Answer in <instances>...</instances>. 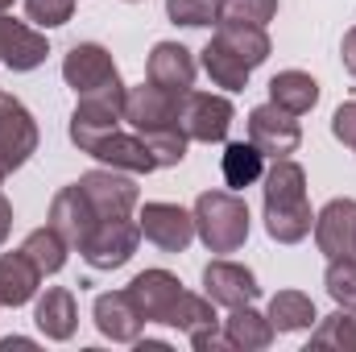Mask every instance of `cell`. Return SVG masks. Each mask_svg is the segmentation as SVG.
I'll use <instances>...</instances> for the list:
<instances>
[{
	"instance_id": "cell-17",
	"label": "cell",
	"mask_w": 356,
	"mask_h": 352,
	"mask_svg": "<svg viewBox=\"0 0 356 352\" xmlns=\"http://www.w3.org/2000/svg\"><path fill=\"white\" fill-rule=\"evenodd\" d=\"M46 54H50L46 33H38L25 21H13V17L0 13V63L8 71H33V67L46 63Z\"/></svg>"
},
{
	"instance_id": "cell-13",
	"label": "cell",
	"mask_w": 356,
	"mask_h": 352,
	"mask_svg": "<svg viewBox=\"0 0 356 352\" xmlns=\"http://www.w3.org/2000/svg\"><path fill=\"white\" fill-rule=\"evenodd\" d=\"M203 294H207L216 307L236 311V307H249V303L261 294V286H257V273H253L249 265L211 262L203 269Z\"/></svg>"
},
{
	"instance_id": "cell-32",
	"label": "cell",
	"mask_w": 356,
	"mask_h": 352,
	"mask_svg": "<svg viewBox=\"0 0 356 352\" xmlns=\"http://www.w3.org/2000/svg\"><path fill=\"white\" fill-rule=\"evenodd\" d=\"M323 286L340 307L356 311V257H332L327 273H323Z\"/></svg>"
},
{
	"instance_id": "cell-24",
	"label": "cell",
	"mask_w": 356,
	"mask_h": 352,
	"mask_svg": "<svg viewBox=\"0 0 356 352\" xmlns=\"http://www.w3.org/2000/svg\"><path fill=\"white\" fill-rule=\"evenodd\" d=\"M269 99L277 108H286L290 116H302L319 104V83L307 75V71H277L269 79Z\"/></svg>"
},
{
	"instance_id": "cell-22",
	"label": "cell",
	"mask_w": 356,
	"mask_h": 352,
	"mask_svg": "<svg viewBox=\"0 0 356 352\" xmlns=\"http://www.w3.org/2000/svg\"><path fill=\"white\" fill-rule=\"evenodd\" d=\"M203 71L211 75V83L224 91H245L249 88V75H253V67L236 54V50H228L220 38H211L207 46H203Z\"/></svg>"
},
{
	"instance_id": "cell-2",
	"label": "cell",
	"mask_w": 356,
	"mask_h": 352,
	"mask_svg": "<svg viewBox=\"0 0 356 352\" xmlns=\"http://www.w3.org/2000/svg\"><path fill=\"white\" fill-rule=\"evenodd\" d=\"M191 216L199 241L211 253H236L249 241V203L236 191H203Z\"/></svg>"
},
{
	"instance_id": "cell-27",
	"label": "cell",
	"mask_w": 356,
	"mask_h": 352,
	"mask_svg": "<svg viewBox=\"0 0 356 352\" xmlns=\"http://www.w3.org/2000/svg\"><path fill=\"white\" fill-rule=\"evenodd\" d=\"M228 50H236L249 67H261L269 58V33H266V25H236V21H228V25H220V33H216Z\"/></svg>"
},
{
	"instance_id": "cell-18",
	"label": "cell",
	"mask_w": 356,
	"mask_h": 352,
	"mask_svg": "<svg viewBox=\"0 0 356 352\" xmlns=\"http://www.w3.org/2000/svg\"><path fill=\"white\" fill-rule=\"evenodd\" d=\"M91 158H99V162H108L112 170H124V175H149V170H158V162H154L145 137H141V133L129 137V133H120V129H112L108 137H99V141L91 145Z\"/></svg>"
},
{
	"instance_id": "cell-25",
	"label": "cell",
	"mask_w": 356,
	"mask_h": 352,
	"mask_svg": "<svg viewBox=\"0 0 356 352\" xmlns=\"http://www.w3.org/2000/svg\"><path fill=\"white\" fill-rule=\"evenodd\" d=\"M220 170H224V182L232 191H245V186L261 182V175H266V154L253 141H228V150L220 158Z\"/></svg>"
},
{
	"instance_id": "cell-14",
	"label": "cell",
	"mask_w": 356,
	"mask_h": 352,
	"mask_svg": "<svg viewBox=\"0 0 356 352\" xmlns=\"http://www.w3.org/2000/svg\"><path fill=\"white\" fill-rule=\"evenodd\" d=\"M95 224H99V216L91 211V203H88V195L79 191V182H71V186H63L54 195V203H50V228L67 241V249H79L91 237Z\"/></svg>"
},
{
	"instance_id": "cell-12",
	"label": "cell",
	"mask_w": 356,
	"mask_h": 352,
	"mask_svg": "<svg viewBox=\"0 0 356 352\" xmlns=\"http://www.w3.org/2000/svg\"><path fill=\"white\" fill-rule=\"evenodd\" d=\"M129 298L137 303L145 323H170L178 298H182V282L170 269H145L129 282Z\"/></svg>"
},
{
	"instance_id": "cell-39",
	"label": "cell",
	"mask_w": 356,
	"mask_h": 352,
	"mask_svg": "<svg viewBox=\"0 0 356 352\" xmlns=\"http://www.w3.org/2000/svg\"><path fill=\"white\" fill-rule=\"evenodd\" d=\"M8 4H13V0H0V13H4V8H8Z\"/></svg>"
},
{
	"instance_id": "cell-6",
	"label": "cell",
	"mask_w": 356,
	"mask_h": 352,
	"mask_svg": "<svg viewBox=\"0 0 356 352\" xmlns=\"http://www.w3.org/2000/svg\"><path fill=\"white\" fill-rule=\"evenodd\" d=\"M178 99H182V95L158 88V83L129 88V91H124V120H129L141 137L182 129V125H178Z\"/></svg>"
},
{
	"instance_id": "cell-4",
	"label": "cell",
	"mask_w": 356,
	"mask_h": 352,
	"mask_svg": "<svg viewBox=\"0 0 356 352\" xmlns=\"http://www.w3.org/2000/svg\"><path fill=\"white\" fill-rule=\"evenodd\" d=\"M232 104L224 95H211V91H186L178 99V125L186 133V141H224L228 129H232Z\"/></svg>"
},
{
	"instance_id": "cell-5",
	"label": "cell",
	"mask_w": 356,
	"mask_h": 352,
	"mask_svg": "<svg viewBox=\"0 0 356 352\" xmlns=\"http://www.w3.org/2000/svg\"><path fill=\"white\" fill-rule=\"evenodd\" d=\"M137 241H141V224L133 216H124V220H99L91 228V237L79 245V253H83V262L91 269H120L137 253Z\"/></svg>"
},
{
	"instance_id": "cell-34",
	"label": "cell",
	"mask_w": 356,
	"mask_h": 352,
	"mask_svg": "<svg viewBox=\"0 0 356 352\" xmlns=\"http://www.w3.org/2000/svg\"><path fill=\"white\" fill-rule=\"evenodd\" d=\"M25 13H29L33 25L54 29V25H67V21H71L75 0H25Z\"/></svg>"
},
{
	"instance_id": "cell-38",
	"label": "cell",
	"mask_w": 356,
	"mask_h": 352,
	"mask_svg": "<svg viewBox=\"0 0 356 352\" xmlns=\"http://www.w3.org/2000/svg\"><path fill=\"white\" fill-rule=\"evenodd\" d=\"M13 349H33V340H21V336H8V340H0V352H13Z\"/></svg>"
},
{
	"instance_id": "cell-11",
	"label": "cell",
	"mask_w": 356,
	"mask_h": 352,
	"mask_svg": "<svg viewBox=\"0 0 356 352\" xmlns=\"http://www.w3.org/2000/svg\"><path fill=\"white\" fill-rule=\"evenodd\" d=\"M137 224H141V237L162 253H182L195 241V216L182 211L178 203H145Z\"/></svg>"
},
{
	"instance_id": "cell-33",
	"label": "cell",
	"mask_w": 356,
	"mask_h": 352,
	"mask_svg": "<svg viewBox=\"0 0 356 352\" xmlns=\"http://www.w3.org/2000/svg\"><path fill=\"white\" fill-rule=\"evenodd\" d=\"M166 17L186 29H203L216 21V0H166Z\"/></svg>"
},
{
	"instance_id": "cell-7",
	"label": "cell",
	"mask_w": 356,
	"mask_h": 352,
	"mask_svg": "<svg viewBox=\"0 0 356 352\" xmlns=\"http://www.w3.org/2000/svg\"><path fill=\"white\" fill-rule=\"evenodd\" d=\"M33 150H38V125L29 108L0 91V175L21 170Z\"/></svg>"
},
{
	"instance_id": "cell-19",
	"label": "cell",
	"mask_w": 356,
	"mask_h": 352,
	"mask_svg": "<svg viewBox=\"0 0 356 352\" xmlns=\"http://www.w3.org/2000/svg\"><path fill=\"white\" fill-rule=\"evenodd\" d=\"M145 75H149V83H158V88L175 91V95H186V91L195 88V58H191V50L178 46V42H158V46L149 50Z\"/></svg>"
},
{
	"instance_id": "cell-21",
	"label": "cell",
	"mask_w": 356,
	"mask_h": 352,
	"mask_svg": "<svg viewBox=\"0 0 356 352\" xmlns=\"http://www.w3.org/2000/svg\"><path fill=\"white\" fill-rule=\"evenodd\" d=\"M42 269L25 257V249L0 257V307H25L38 294Z\"/></svg>"
},
{
	"instance_id": "cell-8",
	"label": "cell",
	"mask_w": 356,
	"mask_h": 352,
	"mask_svg": "<svg viewBox=\"0 0 356 352\" xmlns=\"http://www.w3.org/2000/svg\"><path fill=\"white\" fill-rule=\"evenodd\" d=\"M249 141H253L266 158H290V154L302 145V129H298V120H294L286 108H277V104L269 99V104H261V108L249 112Z\"/></svg>"
},
{
	"instance_id": "cell-31",
	"label": "cell",
	"mask_w": 356,
	"mask_h": 352,
	"mask_svg": "<svg viewBox=\"0 0 356 352\" xmlns=\"http://www.w3.org/2000/svg\"><path fill=\"white\" fill-rule=\"evenodd\" d=\"M277 17V0H216V25H266Z\"/></svg>"
},
{
	"instance_id": "cell-10",
	"label": "cell",
	"mask_w": 356,
	"mask_h": 352,
	"mask_svg": "<svg viewBox=\"0 0 356 352\" xmlns=\"http://www.w3.org/2000/svg\"><path fill=\"white\" fill-rule=\"evenodd\" d=\"M79 191L88 195L91 211L99 220H124L137 207V182L124 178L120 170H88L79 178Z\"/></svg>"
},
{
	"instance_id": "cell-40",
	"label": "cell",
	"mask_w": 356,
	"mask_h": 352,
	"mask_svg": "<svg viewBox=\"0 0 356 352\" xmlns=\"http://www.w3.org/2000/svg\"><path fill=\"white\" fill-rule=\"evenodd\" d=\"M0 178H4V175H0Z\"/></svg>"
},
{
	"instance_id": "cell-28",
	"label": "cell",
	"mask_w": 356,
	"mask_h": 352,
	"mask_svg": "<svg viewBox=\"0 0 356 352\" xmlns=\"http://www.w3.org/2000/svg\"><path fill=\"white\" fill-rule=\"evenodd\" d=\"M21 249H25L29 262L42 269V278H46V273H58V269L67 265V241H63L50 224H46V228H33Z\"/></svg>"
},
{
	"instance_id": "cell-15",
	"label": "cell",
	"mask_w": 356,
	"mask_h": 352,
	"mask_svg": "<svg viewBox=\"0 0 356 352\" xmlns=\"http://www.w3.org/2000/svg\"><path fill=\"white\" fill-rule=\"evenodd\" d=\"M315 245L327 257H356V199H332L315 216Z\"/></svg>"
},
{
	"instance_id": "cell-36",
	"label": "cell",
	"mask_w": 356,
	"mask_h": 352,
	"mask_svg": "<svg viewBox=\"0 0 356 352\" xmlns=\"http://www.w3.org/2000/svg\"><path fill=\"white\" fill-rule=\"evenodd\" d=\"M340 58H344V67H348V75L356 79V25L344 33V46H340Z\"/></svg>"
},
{
	"instance_id": "cell-3",
	"label": "cell",
	"mask_w": 356,
	"mask_h": 352,
	"mask_svg": "<svg viewBox=\"0 0 356 352\" xmlns=\"http://www.w3.org/2000/svg\"><path fill=\"white\" fill-rule=\"evenodd\" d=\"M124 91H129L124 83H116V88H99V91L79 95V104L71 112V141L83 154H91V145L99 137L120 129V120H124Z\"/></svg>"
},
{
	"instance_id": "cell-26",
	"label": "cell",
	"mask_w": 356,
	"mask_h": 352,
	"mask_svg": "<svg viewBox=\"0 0 356 352\" xmlns=\"http://www.w3.org/2000/svg\"><path fill=\"white\" fill-rule=\"evenodd\" d=\"M315 319H319L315 315V303L302 290H277L269 298V323H273V332H302Z\"/></svg>"
},
{
	"instance_id": "cell-1",
	"label": "cell",
	"mask_w": 356,
	"mask_h": 352,
	"mask_svg": "<svg viewBox=\"0 0 356 352\" xmlns=\"http://www.w3.org/2000/svg\"><path fill=\"white\" fill-rule=\"evenodd\" d=\"M311 228L315 216L307 203V170L290 158H273L266 170V232L277 245H298Z\"/></svg>"
},
{
	"instance_id": "cell-23",
	"label": "cell",
	"mask_w": 356,
	"mask_h": 352,
	"mask_svg": "<svg viewBox=\"0 0 356 352\" xmlns=\"http://www.w3.org/2000/svg\"><path fill=\"white\" fill-rule=\"evenodd\" d=\"M224 336H228V349L261 352V349L273 344V323H269V315L253 311V307H236V311L224 319Z\"/></svg>"
},
{
	"instance_id": "cell-37",
	"label": "cell",
	"mask_w": 356,
	"mask_h": 352,
	"mask_svg": "<svg viewBox=\"0 0 356 352\" xmlns=\"http://www.w3.org/2000/svg\"><path fill=\"white\" fill-rule=\"evenodd\" d=\"M8 228H13V203L0 195V245L8 241Z\"/></svg>"
},
{
	"instance_id": "cell-35",
	"label": "cell",
	"mask_w": 356,
	"mask_h": 352,
	"mask_svg": "<svg viewBox=\"0 0 356 352\" xmlns=\"http://www.w3.org/2000/svg\"><path fill=\"white\" fill-rule=\"evenodd\" d=\"M332 133H336V141H344L348 150H356V99H348V104L336 108V116H332Z\"/></svg>"
},
{
	"instance_id": "cell-30",
	"label": "cell",
	"mask_w": 356,
	"mask_h": 352,
	"mask_svg": "<svg viewBox=\"0 0 356 352\" xmlns=\"http://www.w3.org/2000/svg\"><path fill=\"white\" fill-rule=\"evenodd\" d=\"M311 349H344V352H356V311L340 307L336 315L319 319V328L311 332Z\"/></svg>"
},
{
	"instance_id": "cell-20",
	"label": "cell",
	"mask_w": 356,
	"mask_h": 352,
	"mask_svg": "<svg viewBox=\"0 0 356 352\" xmlns=\"http://www.w3.org/2000/svg\"><path fill=\"white\" fill-rule=\"evenodd\" d=\"M33 323L46 332V340H71L79 328V311H75V294L63 286H50L38 307H33Z\"/></svg>"
},
{
	"instance_id": "cell-29",
	"label": "cell",
	"mask_w": 356,
	"mask_h": 352,
	"mask_svg": "<svg viewBox=\"0 0 356 352\" xmlns=\"http://www.w3.org/2000/svg\"><path fill=\"white\" fill-rule=\"evenodd\" d=\"M170 328L186 332V336H195V332H207V328H220L216 303H211L207 294H191V290H182V298H178L175 315H170Z\"/></svg>"
},
{
	"instance_id": "cell-9",
	"label": "cell",
	"mask_w": 356,
	"mask_h": 352,
	"mask_svg": "<svg viewBox=\"0 0 356 352\" xmlns=\"http://www.w3.org/2000/svg\"><path fill=\"white\" fill-rule=\"evenodd\" d=\"M63 79H67V88H75V95H88V91H99V88H116L120 71H116V63H112V54L104 46L79 42L63 58Z\"/></svg>"
},
{
	"instance_id": "cell-16",
	"label": "cell",
	"mask_w": 356,
	"mask_h": 352,
	"mask_svg": "<svg viewBox=\"0 0 356 352\" xmlns=\"http://www.w3.org/2000/svg\"><path fill=\"white\" fill-rule=\"evenodd\" d=\"M91 315H95V328H99L112 344H137V340H141L145 319H141L137 303L129 298V290H108V294H99L95 307H91Z\"/></svg>"
}]
</instances>
